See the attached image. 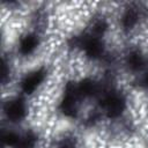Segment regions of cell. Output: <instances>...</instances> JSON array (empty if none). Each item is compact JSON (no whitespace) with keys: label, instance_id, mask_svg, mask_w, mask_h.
I'll return each mask as SVG.
<instances>
[{"label":"cell","instance_id":"6da1fadb","mask_svg":"<svg viewBox=\"0 0 148 148\" xmlns=\"http://www.w3.org/2000/svg\"><path fill=\"white\" fill-rule=\"evenodd\" d=\"M104 102H105L104 104H105L109 117H112V118L118 117L124 110V101L121 97H119L117 95L108 96L104 99Z\"/></svg>","mask_w":148,"mask_h":148},{"label":"cell","instance_id":"8fae6325","mask_svg":"<svg viewBox=\"0 0 148 148\" xmlns=\"http://www.w3.org/2000/svg\"><path fill=\"white\" fill-rule=\"evenodd\" d=\"M128 64H130L131 68L138 69V68H140L141 65H142V59H141V57H140L138 53H132V54L130 56V58H128Z\"/></svg>","mask_w":148,"mask_h":148},{"label":"cell","instance_id":"277c9868","mask_svg":"<svg viewBox=\"0 0 148 148\" xmlns=\"http://www.w3.org/2000/svg\"><path fill=\"white\" fill-rule=\"evenodd\" d=\"M84 50L87 52V54L89 57H98L102 51H103V46L101 44V42L96 38H90L88 40H86L84 43Z\"/></svg>","mask_w":148,"mask_h":148},{"label":"cell","instance_id":"5b68a950","mask_svg":"<svg viewBox=\"0 0 148 148\" xmlns=\"http://www.w3.org/2000/svg\"><path fill=\"white\" fill-rule=\"evenodd\" d=\"M61 110L67 116H73L75 112V99H74V96L72 95L71 87H68L67 94L61 102Z\"/></svg>","mask_w":148,"mask_h":148},{"label":"cell","instance_id":"52a82bcc","mask_svg":"<svg viewBox=\"0 0 148 148\" xmlns=\"http://www.w3.org/2000/svg\"><path fill=\"white\" fill-rule=\"evenodd\" d=\"M94 91H95V84L90 80H84L79 86V92L81 95L88 96V95H91Z\"/></svg>","mask_w":148,"mask_h":148},{"label":"cell","instance_id":"8992f818","mask_svg":"<svg viewBox=\"0 0 148 148\" xmlns=\"http://www.w3.org/2000/svg\"><path fill=\"white\" fill-rule=\"evenodd\" d=\"M36 46H37V38H36V36H34V35H28V36H25V37L22 39V42H21V44H20V51H21V53H23V54H28V53H30Z\"/></svg>","mask_w":148,"mask_h":148},{"label":"cell","instance_id":"7a4b0ae2","mask_svg":"<svg viewBox=\"0 0 148 148\" xmlns=\"http://www.w3.org/2000/svg\"><path fill=\"white\" fill-rule=\"evenodd\" d=\"M43 79H44V72L43 71H36V72L29 74L24 79V81L22 82V89L27 94H30L40 84Z\"/></svg>","mask_w":148,"mask_h":148},{"label":"cell","instance_id":"ba28073f","mask_svg":"<svg viewBox=\"0 0 148 148\" xmlns=\"http://www.w3.org/2000/svg\"><path fill=\"white\" fill-rule=\"evenodd\" d=\"M35 142H36L35 135L31 134V133H29L23 139L18 140V142L16 145V148H32L34 145H35Z\"/></svg>","mask_w":148,"mask_h":148},{"label":"cell","instance_id":"3957f363","mask_svg":"<svg viewBox=\"0 0 148 148\" xmlns=\"http://www.w3.org/2000/svg\"><path fill=\"white\" fill-rule=\"evenodd\" d=\"M6 112H7V116L9 119L18 120L24 116L25 109H24V105L21 101H13V102L7 104Z\"/></svg>","mask_w":148,"mask_h":148},{"label":"cell","instance_id":"9c48e42d","mask_svg":"<svg viewBox=\"0 0 148 148\" xmlns=\"http://www.w3.org/2000/svg\"><path fill=\"white\" fill-rule=\"evenodd\" d=\"M135 22H136V14H135L133 10H128V12L124 15V17H123V24H124V27H126V28L133 27V25L135 24Z\"/></svg>","mask_w":148,"mask_h":148},{"label":"cell","instance_id":"30bf717a","mask_svg":"<svg viewBox=\"0 0 148 148\" xmlns=\"http://www.w3.org/2000/svg\"><path fill=\"white\" fill-rule=\"evenodd\" d=\"M2 141L7 146H16L18 142V136L13 132H7L2 135Z\"/></svg>","mask_w":148,"mask_h":148},{"label":"cell","instance_id":"7c38bea8","mask_svg":"<svg viewBox=\"0 0 148 148\" xmlns=\"http://www.w3.org/2000/svg\"><path fill=\"white\" fill-rule=\"evenodd\" d=\"M146 83H147V86H148V74H147V76H146Z\"/></svg>","mask_w":148,"mask_h":148}]
</instances>
